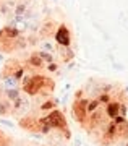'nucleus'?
I'll use <instances>...</instances> for the list:
<instances>
[{"label":"nucleus","mask_w":128,"mask_h":146,"mask_svg":"<svg viewBox=\"0 0 128 146\" xmlns=\"http://www.w3.org/2000/svg\"><path fill=\"white\" fill-rule=\"evenodd\" d=\"M20 127L23 130L28 131H36L37 133V127H39V117L36 115H28V117H21L20 119Z\"/></svg>","instance_id":"7"},{"label":"nucleus","mask_w":128,"mask_h":146,"mask_svg":"<svg viewBox=\"0 0 128 146\" xmlns=\"http://www.w3.org/2000/svg\"><path fill=\"white\" fill-rule=\"evenodd\" d=\"M21 86L28 96H37V94L52 96L55 83L52 78H47L44 75H23Z\"/></svg>","instance_id":"1"},{"label":"nucleus","mask_w":128,"mask_h":146,"mask_svg":"<svg viewBox=\"0 0 128 146\" xmlns=\"http://www.w3.org/2000/svg\"><path fill=\"white\" fill-rule=\"evenodd\" d=\"M86 104H88V98L86 96H81V98H75L73 99V106H72V112L73 117L76 120L78 123H81L83 120L86 119Z\"/></svg>","instance_id":"3"},{"label":"nucleus","mask_w":128,"mask_h":146,"mask_svg":"<svg viewBox=\"0 0 128 146\" xmlns=\"http://www.w3.org/2000/svg\"><path fill=\"white\" fill-rule=\"evenodd\" d=\"M3 96H5L8 101L13 102L15 99H18L21 96V91L18 88H3Z\"/></svg>","instance_id":"12"},{"label":"nucleus","mask_w":128,"mask_h":146,"mask_svg":"<svg viewBox=\"0 0 128 146\" xmlns=\"http://www.w3.org/2000/svg\"><path fill=\"white\" fill-rule=\"evenodd\" d=\"M39 49H41V50H46V52H54V50H55V44H54V41H50V39H42V41L39 42Z\"/></svg>","instance_id":"14"},{"label":"nucleus","mask_w":128,"mask_h":146,"mask_svg":"<svg viewBox=\"0 0 128 146\" xmlns=\"http://www.w3.org/2000/svg\"><path fill=\"white\" fill-rule=\"evenodd\" d=\"M113 125H115V131H117V138L118 141H125L128 140V119L127 117H123V115H118L115 119H112Z\"/></svg>","instance_id":"5"},{"label":"nucleus","mask_w":128,"mask_h":146,"mask_svg":"<svg viewBox=\"0 0 128 146\" xmlns=\"http://www.w3.org/2000/svg\"><path fill=\"white\" fill-rule=\"evenodd\" d=\"M39 120L44 122V123H47L52 130H57L65 140H70V138H72V131H70L68 122H67V119H65V114H63L60 109L55 107L54 110L47 112L44 117H39Z\"/></svg>","instance_id":"2"},{"label":"nucleus","mask_w":128,"mask_h":146,"mask_svg":"<svg viewBox=\"0 0 128 146\" xmlns=\"http://www.w3.org/2000/svg\"><path fill=\"white\" fill-rule=\"evenodd\" d=\"M29 107H31L29 99L21 94L18 99H15L13 102H11V115H16V117H20L21 119V117H25L26 115V112L29 110Z\"/></svg>","instance_id":"4"},{"label":"nucleus","mask_w":128,"mask_h":146,"mask_svg":"<svg viewBox=\"0 0 128 146\" xmlns=\"http://www.w3.org/2000/svg\"><path fill=\"white\" fill-rule=\"evenodd\" d=\"M127 119H128V117H127Z\"/></svg>","instance_id":"20"},{"label":"nucleus","mask_w":128,"mask_h":146,"mask_svg":"<svg viewBox=\"0 0 128 146\" xmlns=\"http://www.w3.org/2000/svg\"><path fill=\"white\" fill-rule=\"evenodd\" d=\"M3 84H5V88H16L18 86V80L13 78V76H8V78L3 80Z\"/></svg>","instance_id":"17"},{"label":"nucleus","mask_w":128,"mask_h":146,"mask_svg":"<svg viewBox=\"0 0 128 146\" xmlns=\"http://www.w3.org/2000/svg\"><path fill=\"white\" fill-rule=\"evenodd\" d=\"M37 55L44 60V63H50L54 62V55H52V52H46V50H39L37 52Z\"/></svg>","instance_id":"16"},{"label":"nucleus","mask_w":128,"mask_h":146,"mask_svg":"<svg viewBox=\"0 0 128 146\" xmlns=\"http://www.w3.org/2000/svg\"><path fill=\"white\" fill-rule=\"evenodd\" d=\"M125 146H128V140H127V141H125Z\"/></svg>","instance_id":"19"},{"label":"nucleus","mask_w":128,"mask_h":146,"mask_svg":"<svg viewBox=\"0 0 128 146\" xmlns=\"http://www.w3.org/2000/svg\"><path fill=\"white\" fill-rule=\"evenodd\" d=\"M18 36H20V29L16 26H11V25L3 26V37L5 39H16Z\"/></svg>","instance_id":"10"},{"label":"nucleus","mask_w":128,"mask_h":146,"mask_svg":"<svg viewBox=\"0 0 128 146\" xmlns=\"http://www.w3.org/2000/svg\"><path fill=\"white\" fill-rule=\"evenodd\" d=\"M37 33H39V36L41 37H52V34H55V23L52 20H47L42 23V26H39V29H37Z\"/></svg>","instance_id":"8"},{"label":"nucleus","mask_w":128,"mask_h":146,"mask_svg":"<svg viewBox=\"0 0 128 146\" xmlns=\"http://www.w3.org/2000/svg\"><path fill=\"white\" fill-rule=\"evenodd\" d=\"M26 11H28V3L26 2H21V3H16L11 13L13 15H25Z\"/></svg>","instance_id":"15"},{"label":"nucleus","mask_w":128,"mask_h":146,"mask_svg":"<svg viewBox=\"0 0 128 146\" xmlns=\"http://www.w3.org/2000/svg\"><path fill=\"white\" fill-rule=\"evenodd\" d=\"M54 37H55V41L58 46H63V47H68L70 46V42H72V36H70V29H68L65 25H60V26L57 28L55 34H54Z\"/></svg>","instance_id":"6"},{"label":"nucleus","mask_w":128,"mask_h":146,"mask_svg":"<svg viewBox=\"0 0 128 146\" xmlns=\"http://www.w3.org/2000/svg\"><path fill=\"white\" fill-rule=\"evenodd\" d=\"M96 99L99 101V104H101V106H105V104H109V102H110L112 99H115V98H113V94H112V93H107V91H101V93L96 96Z\"/></svg>","instance_id":"13"},{"label":"nucleus","mask_w":128,"mask_h":146,"mask_svg":"<svg viewBox=\"0 0 128 146\" xmlns=\"http://www.w3.org/2000/svg\"><path fill=\"white\" fill-rule=\"evenodd\" d=\"M57 107V101L54 99V98H47L46 101H42L41 104H37V110L39 112H44V114H47V112H50V110H54Z\"/></svg>","instance_id":"9"},{"label":"nucleus","mask_w":128,"mask_h":146,"mask_svg":"<svg viewBox=\"0 0 128 146\" xmlns=\"http://www.w3.org/2000/svg\"><path fill=\"white\" fill-rule=\"evenodd\" d=\"M47 70H49V72H57V70H58V65H57L55 62H50V63H47Z\"/></svg>","instance_id":"18"},{"label":"nucleus","mask_w":128,"mask_h":146,"mask_svg":"<svg viewBox=\"0 0 128 146\" xmlns=\"http://www.w3.org/2000/svg\"><path fill=\"white\" fill-rule=\"evenodd\" d=\"M26 63H28L29 67H32V68H42V67H44V60L37 55V52H34L32 55H29Z\"/></svg>","instance_id":"11"}]
</instances>
